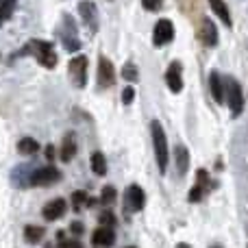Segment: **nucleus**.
Segmentation results:
<instances>
[{"label":"nucleus","mask_w":248,"mask_h":248,"mask_svg":"<svg viewBox=\"0 0 248 248\" xmlns=\"http://www.w3.org/2000/svg\"><path fill=\"white\" fill-rule=\"evenodd\" d=\"M150 137H153V146H155V157H157V168L161 174L168 172V137L163 131L161 122L153 120L150 122Z\"/></svg>","instance_id":"1"},{"label":"nucleus","mask_w":248,"mask_h":248,"mask_svg":"<svg viewBox=\"0 0 248 248\" xmlns=\"http://www.w3.org/2000/svg\"><path fill=\"white\" fill-rule=\"evenodd\" d=\"M26 52H31V55L39 61V65H44V68H48V70H52L57 65V52L50 42L31 39V42L26 44Z\"/></svg>","instance_id":"2"},{"label":"nucleus","mask_w":248,"mask_h":248,"mask_svg":"<svg viewBox=\"0 0 248 248\" xmlns=\"http://www.w3.org/2000/svg\"><path fill=\"white\" fill-rule=\"evenodd\" d=\"M224 100L229 103L233 116H240L242 109H244V94H242L240 83L233 81V78H229V81L224 83Z\"/></svg>","instance_id":"3"},{"label":"nucleus","mask_w":248,"mask_h":248,"mask_svg":"<svg viewBox=\"0 0 248 248\" xmlns=\"http://www.w3.org/2000/svg\"><path fill=\"white\" fill-rule=\"evenodd\" d=\"M61 179V172L52 166H44V168H35L31 172V179H29V185L33 187H44V185H52Z\"/></svg>","instance_id":"4"},{"label":"nucleus","mask_w":248,"mask_h":248,"mask_svg":"<svg viewBox=\"0 0 248 248\" xmlns=\"http://www.w3.org/2000/svg\"><path fill=\"white\" fill-rule=\"evenodd\" d=\"M70 78H72L74 87H85L87 83V57H74L70 61Z\"/></svg>","instance_id":"5"},{"label":"nucleus","mask_w":248,"mask_h":248,"mask_svg":"<svg viewBox=\"0 0 248 248\" xmlns=\"http://www.w3.org/2000/svg\"><path fill=\"white\" fill-rule=\"evenodd\" d=\"M174 39V24L170 20H159L153 31V42L155 46H166Z\"/></svg>","instance_id":"6"},{"label":"nucleus","mask_w":248,"mask_h":248,"mask_svg":"<svg viewBox=\"0 0 248 248\" xmlns=\"http://www.w3.org/2000/svg\"><path fill=\"white\" fill-rule=\"evenodd\" d=\"M63 22H65V29L61 31V42H63L65 50L74 52L81 48V42H78V37H77V26H74V20L70 16H63Z\"/></svg>","instance_id":"7"},{"label":"nucleus","mask_w":248,"mask_h":248,"mask_svg":"<svg viewBox=\"0 0 248 248\" xmlns=\"http://www.w3.org/2000/svg\"><path fill=\"white\" fill-rule=\"evenodd\" d=\"M124 198H126V209L128 211H141L144 205H146V194L140 185H128Z\"/></svg>","instance_id":"8"},{"label":"nucleus","mask_w":248,"mask_h":248,"mask_svg":"<svg viewBox=\"0 0 248 248\" xmlns=\"http://www.w3.org/2000/svg\"><path fill=\"white\" fill-rule=\"evenodd\" d=\"M78 13H81L83 22L87 24L90 33H96V31H98V13H96V4L92 2V0H83V2L78 4Z\"/></svg>","instance_id":"9"},{"label":"nucleus","mask_w":248,"mask_h":248,"mask_svg":"<svg viewBox=\"0 0 248 248\" xmlns=\"http://www.w3.org/2000/svg\"><path fill=\"white\" fill-rule=\"evenodd\" d=\"M116 83V70H113L111 61L107 57L98 59V85L100 87H111Z\"/></svg>","instance_id":"10"},{"label":"nucleus","mask_w":248,"mask_h":248,"mask_svg":"<svg viewBox=\"0 0 248 248\" xmlns=\"http://www.w3.org/2000/svg\"><path fill=\"white\" fill-rule=\"evenodd\" d=\"M166 83H168V87H170V92H174V94H179V92L183 90V77H181L179 61H172L170 63V68H168V72H166Z\"/></svg>","instance_id":"11"},{"label":"nucleus","mask_w":248,"mask_h":248,"mask_svg":"<svg viewBox=\"0 0 248 248\" xmlns=\"http://www.w3.org/2000/svg\"><path fill=\"white\" fill-rule=\"evenodd\" d=\"M201 42L209 48H214L218 44V29H216V24L209 17H202L201 22Z\"/></svg>","instance_id":"12"},{"label":"nucleus","mask_w":248,"mask_h":248,"mask_svg":"<svg viewBox=\"0 0 248 248\" xmlns=\"http://www.w3.org/2000/svg\"><path fill=\"white\" fill-rule=\"evenodd\" d=\"M113 240H116V233H113L111 227H98L94 231V235H92V242H94L96 248H109L113 244Z\"/></svg>","instance_id":"13"},{"label":"nucleus","mask_w":248,"mask_h":248,"mask_svg":"<svg viewBox=\"0 0 248 248\" xmlns=\"http://www.w3.org/2000/svg\"><path fill=\"white\" fill-rule=\"evenodd\" d=\"M78 146H77V137H74V133H65L63 135V141H61V153H59V159L63 163L72 161L74 155H77Z\"/></svg>","instance_id":"14"},{"label":"nucleus","mask_w":248,"mask_h":248,"mask_svg":"<svg viewBox=\"0 0 248 248\" xmlns=\"http://www.w3.org/2000/svg\"><path fill=\"white\" fill-rule=\"evenodd\" d=\"M63 214H65V201H63V198H55V201H50L42 209V216L46 220H50V222H52V220H59Z\"/></svg>","instance_id":"15"},{"label":"nucleus","mask_w":248,"mask_h":248,"mask_svg":"<svg viewBox=\"0 0 248 248\" xmlns=\"http://www.w3.org/2000/svg\"><path fill=\"white\" fill-rule=\"evenodd\" d=\"M209 85H211V96H214L216 103H224V81L216 70L209 77Z\"/></svg>","instance_id":"16"},{"label":"nucleus","mask_w":248,"mask_h":248,"mask_svg":"<svg viewBox=\"0 0 248 248\" xmlns=\"http://www.w3.org/2000/svg\"><path fill=\"white\" fill-rule=\"evenodd\" d=\"M209 4H211V9H214V13L224 22V24H227V26L233 24V22H231V13H229V9H227V4H224V0H209Z\"/></svg>","instance_id":"17"},{"label":"nucleus","mask_w":248,"mask_h":248,"mask_svg":"<svg viewBox=\"0 0 248 248\" xmlns=\"http://www.w3.org/2000/svg\"><path fill=\"white\" fill-rule=\"evenodd\" d=\"M176 168H179V174H185L189 168V150L183 144L176 146Z\"/></svg>","instance_id":"18"},{"label":"nucleus","mask_w":248,"mask_h":248,"mask_svg":"<svg viewBox=\"0 0 248 248\" xmlns=\"http://www.w3.org/2000/svg\"><path fill=\"white\" fill-rule=\"evenodd\" d=\"M92 170H94V174L98 176H105L107 174V159H105L103 153H92Z\"/></svg>","instance_id":"19"},{"label":"nucleus","mask_w":248,"mask_h":248,"mask_svg":"<svg viewBox=\"0 0 248 248\" xmlns=\"http://www.w3.org/2000/svg\"><path fill=\"white\" fill-rule=\"evenodd\" d=\"M37 150H39V144L33 137H24V140L17 141V153H22V155H33Z\"/></svg>","instance_id":"20"},{"label":"nucleus","mask_w":248,"mask_h":248,"mask_svg":"<svg viewBox=\"0 0 248 248\" xmlns=\"http://www.w3.org/2000/svg\"><path fill=\"white\" fill-rule=\"evenodd\" d=\"M44 235H46V231H44L42 227L29 224V227L24 229V237H26V242H31V244H37L39 240H44Z\"/></svg>","instance_id":"21"},{"label":"nucleus","mask_w":248,"mask_h":248,"mask_svg":"<svg viewBox=\"0 0 248 248\" xmlns=\"http://www.w3.org/2000/svg\"><path fill=\"white\" fill-rule=\"evenodd\" d=\"M16 2L17 0H0V24H4V22L11 17L13 9H16Z\"/></svg>","instance_id":"22"},{"label":"nucleus","mask_w":248,"mask_h":248,"mask_svg":"<svg viewBox=\"0 0 248 248\" xmlns=\"http://www.w3.org/2000/svg\"><path fill=\"white\" fill-rule=\"evenodd\" d=\"M116 187H111V185H107V187L103 189V194H100V202L103 205H111V202H116Z\"/></svg>","instance_id":"23"},{"label":"nucleus","mask_w":248,"mask_h":248,"mask_svg":"<svg viewBox=\"0 0 248 248\" xmlns=\"http://www.w3.org/2000/svg\"><path fill=\"white\" fill-rule=\"evenodd\" d=\"M87 201V194L85 192H74L72 194V205H74V211H81V207H85Z\"/></svg>","instance_id":"24"},{"label":"nucleus","mask_w":248,"mask_h":248,"mask_svg":"<svg viewBox=\"0 0 248 248\" xmlns=\"http://www.w3.org/2000/svg\"><path fill=\"white\" fill-rule=\"evenodd\" d=\"M122 77L126 78V81H133V83H135V81H137V68H135L133 63H126V65L122 68Z\"/></svg>","instance_id":"25"},{"label":"nucleus","mask_w":248,"mask_h":248,"mask_svg":"<svg viewBox=\"0 0 248 248\" xmlns=\"http://www.w3.org/2000/svg\"><path fill=\"white\" fill-rule=\"evenodd\" d=\"M141 4H144V9H148V11H159V9L163 7V0H141Z\"/></svg>","instance_id":"26"},{"label":"nucleus","mask_w":248,"mask_h":248,"mask_svg":"<svg viewBox=\"0 0 248 248\" xmlns=\"http://www.w3.org/2000/svg\"><path fill=\"white\" fill-rule=\"evenodd\" d=\"M133 100H135V90H133V87H126V90L122 92V103L124 105H131Z\"/></svg>","instance_id":"27"},{"label":"nucleus","mask_w":248,"mask_h":248,"mask_svg":"<svg viewBox=\"0 0 248 248\" xmlns=\"http://www.w3.org/2000/svg\"><path fill=\"white\" fill-rule=\"evenodd\" d=\"M100 222H103L105 227H113V222H116V216H113L111 211H105V214H100Z\"/></svg>","instance_id":"28"},{"label":"nucleus","mask_w":248,"mask_h":248,"mask_svg":"<svg viewBox=\"0 0 248 248\" xmlns=\"http://www.w3.org/2000/svg\"><path fill=\"white\" fill-rule=\"evenodd\" d=\"M201 194H202V185H194L192 194H189V201H194V202H196L198 198H201Z\"/></svg>","instance_id":"29"},{"label":"nucleus","mask_w":248,"mask_h":248,"mask_svg":"<svg viewBox=\"0 0 248 248\" xmlns=\"http://www.w3.org/2000/svg\"><path fill=\"white\" fill-rule=\"evenodd\" d=\"M70 229H72V233H74V235H81V233H83V224H81V222H74Z\"/></svg>","instance_id":"30"},{"label":"nucleus","mask_w":248,"mask_h":248,"mask_svg":"<svg viewBox=\"0 0 248 248\" xmlns=\"http://www.w3.org/2000/svg\"><path fill=\"white\" fill-rule=\"evenodd\" d=\"M52 153H55V148H52V146H46V155H48V159H52V157H55V155H52Z\"/></svg>","instance_id":"31"},{"label":"nucleus","mask_w":248,"mask_h":248,"mask_svg":"<svg viewBox=\"0 0 248 248\" xmlns=\"http://www.w3.org/2000/svg\"><path fill=\"white\" fill-rule=\"evenodd\" d=\"M176 248H192V246H189V244H179Z\"/></svg>","instance_id":"32"},{"label":"nucleus","mask_w":248,"mask_h":248,"mask_svg":"<svg viewBox=\"0 0 248 248\" xmlns=\"http://www.w3.org/2000/svg\"><path fill=\"white\" fill-rule=\"evenodd\" d=\"M128 248H133V246H128Z\"/></svg>","instance_id":"33"}]
</instances>
